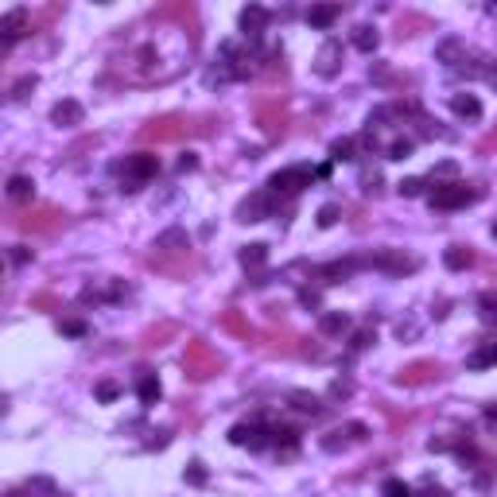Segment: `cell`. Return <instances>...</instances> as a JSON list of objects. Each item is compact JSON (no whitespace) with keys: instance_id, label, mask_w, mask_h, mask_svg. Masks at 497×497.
<instances>
[{"instance_id":"obj_11","label":"cell","mask_w":497,"mask_h":497,"mask_svg":"<svg viewBox=\"0 0 497 497\" xmlns=\"http://www.w3.org/2000/svg\"><path fill=\"white\" fill-rule=\"evenodd\" d=\"M82 117H86V109H82L78 102H55V109H51V121L59 124V129H74V124H82Z\"/></svg>"},{"instance_id":"obj_17","label":"cell","mask_w":497,"mask_h":497,"mask_svg":"<svg viewBox=\"0 0 497 497\" xmlns=\"http://www.w3.org/2000/svg\"><path fill=\"white\" fill-rule=\"evenodd\" d=\"M155 248H168V253H183V248H190V237L187 229H163L160 237H155Z\"/></svg>"},{"instance_id":"obj_44","label":"cell","mask_w":497,"mask_h":497,"mask_svg":"<svg viewBox=\"0 0 497 497\" xmlns=\"http://www.w3.org/2000/svg\"><path fill=\"white\" fill-rule=\"evenodd\" d=\"M361 187H366V195H377V190H381V175L373 171V175H366V179H361Z\"/></svg>"},{"instance_id":"obj_36","label":"cell","mask_w":497,"mask_h":497,"mask_svg":"<svg viewBox=\"0 0 497 497\" xmlns=\"http://www.w3.org/2000/svg\"><path fill=\"white\" fill-rule=\"evenodd\" d=\"M454 175H459V163H454V160H443V163H435L432 183H439V179H451V183H454Z\"/></svg>"},{"instance_id":"obj_3","label":"cell","mask_w":497,"mask_h":497,"mask_svg":"<svg viewBox=\"0 0 497 497\" xmlns=\"http://www.w3.org/2000/svg\"><path fill=\"white\" fill-rule=\"evenodd\" d=\"M311 183H315V168H307V163H292V168L272 171L268 190L272 195H300V190L311 187Z\"/></svg>"},{"instance_id":"obj_22","label":"cell","mask_w":497,"mask_h":497,"mask_svg":"<svg viewBox=\"0 0 497 497\" xmlns=\"http://www.w3.org/2000/svg\"><path fill=\"white\" fill-rule=\"evenodd\" d=\"M237 261H241L245 268H261V264L268 261V245H261V241H253V245H241Z\"/></svg>"},{"instance_id":"obj_20","label":"cell","mask_w":497,"mask_h":497,"mask_svg":"<svg viewBox=\"0 0 497 497\" xmlns=\"http://www.w3.org/2000/svg\"><path fill=\"white\" fill-rule=\"evenodd\" d=\"M136 396H140V404H144V408H152V404H155V400H160V396H163L160 381H155L152 373H144V377L136 381Z\"/></svg>"},{"instance_id":"obj_39","label":"cell","mask_w":497,"mask_h":497,"mask_svg":"<svg viewBox=\"0 0 497 497\" xmlns=\"http://www.w3.org/2000/svg\"><path fill=\"white\" fill-rule=\"evenodd\" d=\"M28 89H36V74H23V78L16 82V86H12V102H23Z\"/></svg>"},{"instance_id":"obj_50","label":"cell","mask_w":497,"mask_h":497,"mask_svg":"<svg viewBox=\"0 0 497 497\" xmlns=\"http://www.w3.org/2000/svg\"><path fill=\"white\" fill-rule=\"evenodd\" d=\"M412 497H416V493H412Z\"/></svg>"},{"instance_id":"obj_13","label":"cell","mask_w":497,"mask_h":497,"mask_svg":"<svg viewBox=\"0 0 497 497\" xmlns=\"http://www.w3.org/2000/svg\"><path fill=\"white\" fill-rule=\"evenodd\" d=\"M350 330V319H346V311H322L319 315V334L334 338V334H346Z\"/></svg>"},{"instance_id":"obj_47","label":"cell","mask_w":497,"mask_h":497,"mask_svg":"<svg viewBox=\"0 0 497 497\" xmlns=\"http://www.w3.org/2000/svg\"><path fill=\"white\" fill-rule=\"evenodd\" d=\"M490 82H493V86H497V70H490Z\"/></svg>"},{"instance_id":"obj_30","label":"cell","mask_w":497,"mask_h":497,"mask_svg":"<svg viewBox=\"0 0 497 497\" xmlns=\"http://www.w3.org/2000/svg\"><path fill=\"white\" fill-rule=\"evenodd\" d=\"M338 218H342V206H338V202H327V206H319V218H315V222H319V229H330Z\"/></svg>"},{"instance_id":"obj_14","label":"cell","mask_w":497,"mask_h":497,"mask_svg":"<svg viewBox=\"0 0 497 497\" xmlns=\"http://www.w3.org/2000/svg\"><path fill=\"white\" fill-rule=\"evenodd\" d=\"M288 400H292L295 412H303V416H322V400L315 393H303V388H292L288 393Z\"/></svg>"},{"instance_id":"obj_10","label":"cell","mask_w":497,"mask_h":497,"mask_svg":"<svg viewBox=\"0 0 497 497\" xmlns=\"http://www.w3.org/2000/svg\"><path fill=\"white\" fill-rule=\"evenodd\" d=\"M366 264H373V268H385V272H416V261H412V256H404V253H393V248L369 256Z\"/></svg>"},{"instance_id":"obj_25","label":"cell","mask_w":497,"mask_h":497,"mask_svg":"<svg viewBox=\"0 0 497 497\" xmlns=\"http://www.w3.org/2000/svg\"><path fill=\"white\" fill-rule=\"evenodd\" d=\"M272 443H276V447H295V443H300V427L276 424V427H272Z\"/></svg>"},{"instance_id":"obj_9","label":"cell","mask_w":497,"mask_h":497,"mask_svg":"<svg viewBox=\"0 0 497 497\" xmlns=\"http://www.w3.org/2000/svg\"><path fill=\"white\" fill-rule=\"evenodd\" d=\"M338 20H342V4H311L307 8V23L315 31H330Z\"/></svg>"},{"instance_id":"obj_28","label":"cell","mask_w":497,"mask_h":497,"mask_svg":"<svg viewBox=\"0 0 497 497\" xmlns=\"http://www.w3.org/2000/svg\"><path fill=\"white\" fill-rule=\"evenodd\" d=\"M327 396H330V400H350V396H354V381L350 377H334V381H330V388H327Z\"/></svg>"},{"instance_id":"obj_46","label":"cell","mask_w":497,"mask_h":497,"mask_svg":"<svg viewBox=\"0 0 497 497\" xmlns=\"http://www.w3.org/2000/svg\"><path fill=\"white\" fill-rule=\"evenodd\" d=\"M432 497H454V493H447V490H435Z\"/></svg>"},{"instance_id":"obj_19","label":"cell","mask_w":497,"mask_h":497,"mask_svg":"<svg viewBox=\"0 0 497 497\" xmlns=\"http://www.w3.org/2000/svg\"><path fill=\"white\" fill-rule=\"evenodd\" d=\"M443 264L451 272H462V268H470V264H474V253H470V245H451L443 253Z\"/></svg>"},{"instance_id":"obj_37","label":"cell","mask_w":497,"mask_h":497,"mask_svg":"<svg viewBox=\"0 0 497 497\" xmlns=\"http://www.w3.org/2000/svg\"><path fill=\"white\" fill-rule=\"evenodd\" d=\"M59 330H62V334H70V338H86V334H89V327H86L82 319H62Z\"/></svg>"},{"instance_id":"obj_41","label":"cell","mask_w":497,"mask_h":497,"mask_svg":"<svg viewBox=\"0 0 497 497\" xmlns=\"http://www.w3.org/2000/svg\"><path fill=\"white\" fill-rule=\"evenodd\" d=\"M31 256H36V253H31V248H28V245H12V253H8V261H12V264H16V268H23V264H28V261H31Z\"/></svg>"},{"instance_id":"obj_24","label":"cell","mask_w":497,"mask_h":497,"mask_svg":"<svg viewBox=\"0 0 497 497\" xmlns=\"http://www.w3.org/2000/svg\"><path fill=\"white\" fill-rule=\"evenodd\" d=\"M330 160H334V163H350V160H358V140H350V136L334 140V144H330Z\"/></svg>"},{"instance_id":"obj_7","label":"cell","mask_w":497,"mask_h":497,"mask_svg":"<svg viewBox=\"0 0 497 497\" xmlns=\"http://www.w3.org/2000/svg\"><path fill=\"white\" fill-rule=\"evenodd\" d=\"M338 70H342V43H338V39H327V43L319 47V55H315V74H319V78H334Z\"/></svg>"},{"instance_id":"obj_40","label":"cell","mask_w":497,"mask_h":497,"mask_svg":"<svg viewBox=\"0 0 497 497\" xmlns=\"http://www.w3.org/2000/svg\"><path fill=\"white\" fill-rule=\"evenodd\" d=\"M346 435H350V443H366V439H369V427L361 424V420H350V424H346Z\"/></svg>"},{"instance_id":"obj_15","label":"cell","mask_w":497,"mask_h":497,"mask_svg":"<svg viewBox=\"0 0 497 497\" xmlns=\"http://www.w3.org/2000/svg\"><path fill=\"white\" fill-rule=\"evenodd\" d=\"M435 55H439V62H447L454 70V66L466 59V43H462V39H443V43L435 47Z\"/></svg>"},{"instance_id":"obj_6","label":"cell","mask_w":497,"mask_h":497,"mask_svg":"<svg viewBox=\"0 0 497 497\" xmlns=\"http://www.w3.org/2000/svg\"><path fill=\"white\" fill-rule=\"evenodd\" d=\"M264 218H272V190H256V195L241 198L237 222H264Z\"/></svg>"},{"instance_id":"obj_43","label":"cell","mask_w":497,"mask_h":497,"mask_svg":"<svg viewBox=\"0 0 497 497\" xmlns=\"http://www.w3.org/2000/svg\"><path fill=\"white\" fill-rule=\"evenodd\" d=\"M300 303H303V307H319V292H315V288H303V292H300Z\"/></svg>"},{"instance_id":"obj_23","label":"cell","mask_w":497,"mask_h":497,"mask_svg":"<svg viewBox=\"0 0 497 497\" xmlns=\"http://www.w3.org/2000/svg\"><path fill=\"white\" fill-rule=\"evenodd\" d=\"M470 369H486V366H497V342H482L474 354L466 358Z\"/></svg>"},{"instance_id":"obj_16","label":"cell","mask_w":497,"mask_h":497,"mask_svg":"<svg viewBox=\"0 0 497 497\" xmlns=\"http://www.w3.org/2000/svg\"><path fill=\"white\" fill-rule=\"evenodd\" d=\"M350 43L358 47L361 55H373V51H377V43H381V36H377V28H369V23H358L354 36H350Z\"/></svg>"},{"instance_id":"obj_49","label":"cell","mask_w":497,"mask_h":497,"mask_svg":"<svg viewBox=\"0 0 497 497\" xmlns=\"http://www.w3.org/2000/svg\"><path fill=\"white\" fill-rule=\"evenodd\" d=\"M493 237H497V226H493Z\"/></svg>"},{"instance_id":"obj_18","label":"cell","mask_w":497,"mask_h":497,"mask_svg":"<svg viewBox=\"0 0 497 497\" xmlns=\"http://www.w3.org/2000/svg\"><path fill=\"white\" fill-rule=\"evenodd\" d=\"M451 109L459 113V117H466V121H478V117H482V102H478L474 94H454V97H451Z\"/></svg>"},{"instance_id":"obj_2","label":"cell","mask_w":497,"mask_h":497,"mask_svg":"<svg viewBox=\"0 0 497 497\" xmlns=\"http://www.w3.org/2000/svg\"><path fill=\"white\" fill-rule=\"evenodd\" d=\"M482 195V190L466 187V183H435L432 190H427V202H432V210H462L466 202H474V198Z\"/></svg>"},{"instance_id":"obj_26","label":"cell","mask_w":497,"mask_h":497,"mask_svg":"<svg viewBox=\"0 0 497 497\" xmlns=\"http://www.w3.org/2000/svg\"><path fill=\"white\" fill-rule=\"evenodd\" d=\"M373 342H377V330H373V327H361V330H354V334H350V354H361V350H369Z\"/></svg>"},{"instance_id":"obj_38","label":"cell","mask_w":497,"mask_h":497,"mask_svg":"<svg viewBox=\"0 0 497 497\" xmlns=\"http://www.w3.org/2000/svg\"><path fill=\"white\" fill-rule=\"evenodd\" d=\"M183 478H187L190 486H206V466H202V462H187Z\"/></svg>"},{"instance_id":"obj_32","label":"cell","mask_w":497,"mask_h":497,"mask_svg":"<svg viewBox=\"0 0 497 497\" xmlns=\"http://www.w3.org/2000/svg\"><path fill=\"white\" fill-rule=\"evenodd\" d=\"M28 493H43V497H62L59 490H55L51 478H28Z\"/></svg>"},{"instance_id":"obj_1","label":"cell","mask_w":497,"mask_h":497,"mask_svg":"<svg viewBox=\"0 0 497 497\" xmlns=\"http://www.w3.org/2000/svg\"><path fill=\"white\" fill-rule=\"evenodd\" d=\"M113 171H121V190L124 195H136L144 183H152L155 175H160V160H155L152 152H136V155H129L124 163H113Z\"/></svg>"},{"instance_id":"obj_29","label":"cell","mask_w":497,"mask_h":497,"mask_svg":"<svg viewBox=\"0 0 497 497\" xmlns=\"http://www.w3.org/2000/svg\"><path fill=\"white\" fill-rule=\"evenodd\" d=\"M478 307H482V322L497 327V295L493 292H482V295H478Z\"/></svg>"},{"instance_id":"obj_35","label":"cell","mask_w":497,"mask_h":497,"mask_svg":"<svg viewBox=\"0 0 497 497\" xmlns=\"http://www.w3.org/2000/svg\"><path fill=\"white\" fill-rule=\"evenodd\" d=\"M94 393H97V400H102V404H113V400L121 396V385H117V381H102Z\"/></svg>"},{"instance_id":"obj_42","label":"cell","mask_w":497,"mask_h":497,"mask_svg":"<svg viewBox=\"0 0 497 497\" xmlns=\"http://www.w3.org/2000/svg\"><path fill=\"white\" fill-rule=\"evenodd\" d=\"M175 168H179V175H187V171H195V168H198V155H195V152H183Z\"/></svg>"},{"instance_id":"obj_4","label":"cell","mask_w":497,"mask_h":497,"mask_svg":"<svg viewBox=\"0 0 497 497\" xmlns=\"http://www.w3.org/2000/svg\"><path fill=\"white\" fill-rule=\"evenodd\" d=\"M268 20H272V12L264 4H248V8H241V16H237V28H241V36L256 47L261 36L268 31Z\"/></svg>"},{"instance_id":"obj_21","label":"cell","mask_w":497,"mask_h":497,"mask_svg":"<svg viewBox=\"0 0 497 497\" xmlns=\"http://www.w3.org/2000/svg\"><path fill=\"white\" fill-rule=\"evenodd\" d=\"M8 198H12V202H31V198H36V183H31L28 175H12L8 179Z\"/></svg>"},{"instance_id":"obj_31","label":"cell","mask_w":497,"mask_h":497,"mask_svg":"<svg viewBox=\"0 0 497 497\" xmlns=\"http://www.w3.org/2000/svg\"><path fill=\"white\" fill-rule=\"evenodd\" d=\"M346 443H350L346 427H338V432H327V435H322V451H330V454H334V451H342Z\"/></svg>"},{"instance_id":"obj_5","label":"cell","mask_w":497,"mask_h":497,"mask_svg":"<svg viewBox=\"0 0 497 497\" xmlns=\"http://www.w3.org/2000/svg\"><path fill=\"white\" fill-rule=\"evenodd\" d=\"M229 443L234 447H248V451H264L272 443V427L264 424H237L229 427Z\"/></svg>"},{"instance_id":"obj_34","label":"cell","mask_w":497,"mask_h":497,"mask_svg":"<svg viewBox=\"0 0 497 497\" xmlns=\"http://www.w3.org/2000/svg\"><path fill=\"white\" fill-rule=\"evenodd\" d=\"M396 190H400L404 198H420V195L427 190V183H424V179H400V183H396Z\"/></svg>"},{"instance_id":"obj_27","label":"cell","mask_w":497,"mask_h":497,"mask_svg":"<svg viewBox=\"0 0 497 497\" xmlns=\"http://www.w3.org/2000/svg\"><path fill=\"white\" fill-rule=\"evenodd\" d=\"M412 152H416V140H412V136H400V140H393V144L385 148L388 160H408Z\"/></svg>"},{"instance_id":"obj_45","label":"cell","mask_w":497,"mask_h":497,"mask_svg":"<svg viewBox=\"0 0 497 497\" xmlns=\"http://www.w3.org/2000/svg\"><path fill=\"white\" fill-rule=\"evenodd\" d=\"M144 447H148V451H160V447H168V432H155Z\"/></svg>"},{"instance_id":"obj_8","label":"cell","mask_w":497,"mask_h":497,"mask_svg":"<svg viewBox=\"0 0 497 497\" xmlns=\"http://www.w3.org/2000/svg\"><path fill=\"white\" fill-rule=\"evenodd\" d=\"M23 31H28V8H12V12L0 16V47H4V51L23 36Z\"/></svg>"},{"instance_id":"obj_48","label":"cell","mask_w":497,"mask_h":497,"mask_svg":"<svg viewBox=\"0 0 497 497\" xmlns=\"http://www.w3.org/2000/svg\"><path fill=\"white\" fill-rule=\"evenodd\" d=\"M8 497H20V493H8Z\"/></svg>"},{"instance_id":"obj_33","label":"cell","mask_w":497,"mask_h":497,"mask_svg":"<svg viewBox=\"0 0 497 497\" xmlns=\"http://www.w3.org/2000/svg\"><path fill=\"white\" fill-rule=\"evenodd\" d=\"M381 493L385 497H412L408 482H400V478H385V482H381Z\"/></svg>"},{"instance_id":"obj_12","label":"cell","mask_w":497,"mask_h":497,"mask_svg":"<svg viewBox=\"0 0 497 497\" xmlns=\"http://www.w3.org/2000/svg\"><path fill=\"white\" fill-rule=\"evenodd\" d=\"M358 264L361 261H330V264H322V268H319V276H322V284H342L346 276H354Z\"/></svg>"}]
</instances>
